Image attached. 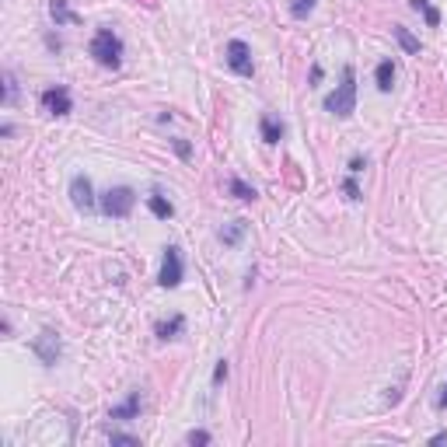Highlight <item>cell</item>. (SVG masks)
<instances>
[{"instance_id": "9", "label": "cell", "mask_w": 447, "mask_h": 447, "mask_svg": "<svg viewBox=\"0 0 447 447\" xmlns=\"http://www.w3.org/2000/svg\"><path fill=\"white\" fill-rule=\"evenodd\" d=\"M140 391H130V398L122 402V405H115L112 413H108V420H137L140 416Z\"/></svg>"}, {"instance_id": "22", "label": "cell", "mask_w": 447, "mask_h": 447, "mask_svg": "<svg viewBox=\"0 0 447 447\" xmlns=\"http://www.w3.org/2000/svg\"><path fill=\"white\" fill-rule=\"evenodd\" d=\"M227 381V360H217V370H213V384H224Z\"/></svg>"}, {"instance_id": "21", "label": "cell", "mask_w": 447, "mask_h": 447, "mask_svg": "<svg viewBox=\"0 0 447 447\" xmlns=\"http://www.w3.org/2000/svg\"><path fill=\"white\" fill-rule=\"evenodd\" d=\"M108 441H112V444H126V447H140V441H137V437H130V434H112V437H108Z\"/></svg>"}, {"instance_id": "1", "label": "cell", "mask_w": 447, "mask_h": 447, "mask_svg": "<svg viewBox=\"0 0 447 447\" xmlns=\"http://www.w3.org/2000/svg\"><path fill=\"white\" fill-rule=\"evenodd\" d=\"M91 56H94L98 67L119 70V67H122V39H119L112 28H98L94 39H91Z\"/></svg>"}, {"instance_id": "10", "label": "cell", "mask_w": 447, "mask_h": 447, "mask_svg": "<svg viewBox=\"0 0 447 447\" xmlns=\"http://www.w3.org/2000/svg\"><path fill=\"white\" fill-rule=\"evenodd\" d=\"M259 130H263V140H266L269 147H276V144L283 140V122H279L276 115H263Z\"/></svg>"}, {"instance_id": "20", "label": "cell", "mask_w": 447, "mask_h": 447, "mask_svg": "<svg viewBox=\"0 0 447 447\" xmlns=\"http://www.w3.org/2000/svg\"><path fill=\"white\" fill-rule=\"evenodd\" d=\"M14 98H18V84H14V74L7 70V74H4V101L11 105Z\"/></svg>"}, {"instance_id": "26", "label": "cell", "mask_w": 447, "mask_h": 447, "mask_svg": "<svg viewBox=\"0 0 447 447\" xmlns=\"http://www.w3.org/2000/svg\"><path fill=\"white\" fill-rule=\"evenodd\" d=\"M437 409H447V384L441 388V395H437Z\"/></svg>"}, {"instance_id": "11", "label": "cell", "mask_w": 447, "mask_h": 447, "mask_svg": "<svg viewBox=\"0 0 447 447\" xmlns=\"http://www.w3.org/2000/svg\"><path fill=\"white\" fill-rule=\"evenodd\" d=\"M374 81H377V91L388 94V91L395 88V63H391V60H381L377 70H374Z\"/></svg>"}, {"instance_id": "4", "label": "cell", "mask_w": 447, "mask_h": 447, "mask_svg": "<svg viewBox=\"0 0 447 447\" xmlns=\"http://www.w3.org/2000/svg\"><path fill=\"white\" fill-rule=\"evenodd\" d=\"M227 67H231L238 77H252V74H256L252 49H248L241 39H231V42H227Z\"/></svg>"}, {"instance_id": "25", "label": "cell", "mask_w": 447, "mask_h": 447, "mask_svg": "<svg viewBox=\"0 0 447 447\" xmlns=\"http://www.w3.org/2000/svg\"><path fill=\"white\" fill-rule=\"evenodd\" d=\"M363 168H367V158H353V161H350V175H360Z\"/></svg>"}, {"instance_id": "19", "label": "cell", "mask_w": 447, "mask_h": 447, "mask_svg": "<svg viewBox=\"0 0 447 447\" xmlns=\"http://www.w3.org/2000/svg\"><path fill=\"white\" fill-rule=\"evenodd\" d=\"M315 4H318V0H294V4H290V14H294L297 21H304V18L315 11Z\"/></svg>"}, {"instance_id": "5", "label": "cell", "mask_w": 447, "mask_h": 447, "mask_svg": "<svg viewBox=\"0 0 447 447\" xmlns=\"http://www.w3.org/2000/svg\"><path fill=\"white\" fill-rule=\"evenodd\" d=\"M182 276H185V266H182V252L175 248V245H168L165 248V263H161V276H158V283L161 287H179Z\"/></svg>"}, {"instance_id": "3", "label": "cell", "mask_w": 447, "mask_h": 447, "mask_svg": "<svg viewBox=\"0 0 447 447\" xmlns=\"http://www.w3.org/2000/svg\"><path fill=\"white\" fill-rule=\"evenodd\" d=\"M133 203H137V192L130 185H115V189H108L98 199V206H101L105 217H130L133 213Z\"/></svg>"}, {"instance_id": "24", "label": "cell", "mask_w": 447, "mask_h": 447, "mask_svg": "<svg viewBox=\"0 0 447 447\" xmlns=\"http://www.w3.org/2000/svg\"><path fill=\"white\" fill-rule=\"evenodd\" d=\"M343 189H346V199H353V203L360 199V189H357V182H353V179L343 182Z\"/></svg>"}, {"instance_id": "14", "label": "cell", "mask_w": 447, "mask_h": 447, "mask_svg": "<svg viewBox=\"0 0 447 447\" xmlns=\"http://www.w3.org/2000/svg\"><path fill=\"white\" fill-rule=\"evenodd\" d=\"M413 11H416V14H423L430 28H437V25H441V11H437L430 0H413Z\"/></svg>"}, {"instance_id": "13", "label": "cell", "mask_w": 447, "mask_h": 447, "mask_svg": "<svg viewBox=\"0 0 447 447\" xmlns=\"http://www.w3.org/2000/svg\"><path fill=\"white\" fill-rule=\"evenodd\" d=\"M147 206H151V213H154V217H161V220H168V217L175 213V206H172L161 192H151V196H147Z\"/></svg>"}, {"instance_id": "6", "label": "cell", "mask_w": 447, "mask_h": 447, "mask_svg": "<svg viewBox=\"0 0 447 447\" xmlns=\"http://www.w3.org/2000/svg\"><path fill=\"white\" fill-rule=\"evenodd\" d=\"M39 101H42V108L49 112V115H70V108H74V101H70V91L67 88H46L39 94Z\"/></svg>"}, {"instance_id": "7", "label": "cell", "mask_w": 447, "mask_h": 447, "mask_svg": "<svg viewBox=\"0 0 447 447\" xmlns=\"http://www.w3.org/2000/svg\"><path fill=\"white\" fill-rule=\"evenodd\" d=\"M70 203H74L81 213H91V210H94V192H91L88 175H74V179H70Z\"/></svg>"}, {"instance_id": "8", "label": "cell", "mask_w": 447, "mask_h": 447, "mask_svg": "<svg viewBox=\"0 0 447 447\" xmlns=\"http://www.w3.org/2000/svg\"><path fill=\"white\" fill-rule=\"evenodd\" d=\"M35 353H39V360H42L46 367H53V363H56V357H60V339H56V332H53V329L39 332V339H35Z\"/></svg>"}, {"instance_id": "23", "label": "cell", "mask_w": 447, "mask_h": 447, "mask_svg": "<svg viewBox=\"0 0 447 447\" xmlns=\"http://www.w3.org/2000/svg\"><path fill=\"white\" fill-rule=\"evenodd\" d=\"M185 441H189V444H210V434H206V430H192Z\"/></svg>"}, {"instance_id": "18", "label": "cell", "mask_w": 447, "mask_h": 447, "mask_svg": "<svg viewBox=\"0 0 447 447\" xmlns=\"http://www.w3.org/2000/svg\"><path fill=\"white\" fill-rule=\"evenodd\" d=\"M395 39H398V46H402L405 53H413V56L420 53V39H416V35H409V28H402V25H398V28H395Z\"/></svg>"}, {"instance_id": "12", "label": "cell", "mask_w": 447, "mask_h": 447, "mask_svg": "<svg viewBox=\"0 0 447 447\" xmlns=\"http://www.w3.org/2000/svg\"><path fill=\"white\" fill-rule=\"evenodd\" d=\"M182 329H185V318H182V315H172L168 322H158L154 332H158V339H179Z\"/></svg>"}, {"instance_id": "16", "label": "cell", "mask_w": 447, "mask_h": 447, "mask_svg": "<svg viewBox=\"0 0 447 447\" xmlns=\"http://www.w3.org/2000/svg\"><path fill=\"white\" fill-rule=\"evenodd\" d=\"M245 227H248L245 220H234V224H227V227L220 231V241H224V245H238V241L245 238Z\"/></svg>"}, {"instance_id": "2", "label": "cell", "mask_w": 447, "mask_h": 447, "mask_svg": "<svg viewBox=\"0 0 447 447\" xmlns=\"http://www.w3.org/2000/svg\"><path fill=\"white\" fill-rule=\"evenodd\" d=\"M325 112H332L339 119H350L357 112V74H353V67L343 70V84L339 88L325 94Z\"/></svg>"}, {"instance_id": "15", "label": "cell", "mask_w": 447, "mask_h": 447, "mask_svg": "<svg viewBox=\"0 0 447 447\" xmlns=\"http://www.w3.org/2000/svg\"><path fill=\"white\" fill-rule=\"evenodd\" d=\"M227 189H231V196H234V199H241V203H252V199L259 196L248 182H241V179H231V182H227Z\"/></svg>"}, {"instance_id": "17", "label": "cell", "mask_w": 447, "mask_h": 447, "mask_svg": "<svg viewBox=\"0 0 447 447\" xmlns=\"http://www.w3.org/2000/svg\"><path fill=\"white\" fill-rule=\"evenodd\" d=\"M49 14H53L56 25H63V21H77V14L67 7V0H53V4H49Z\"/></svg>"}]
</instances>
